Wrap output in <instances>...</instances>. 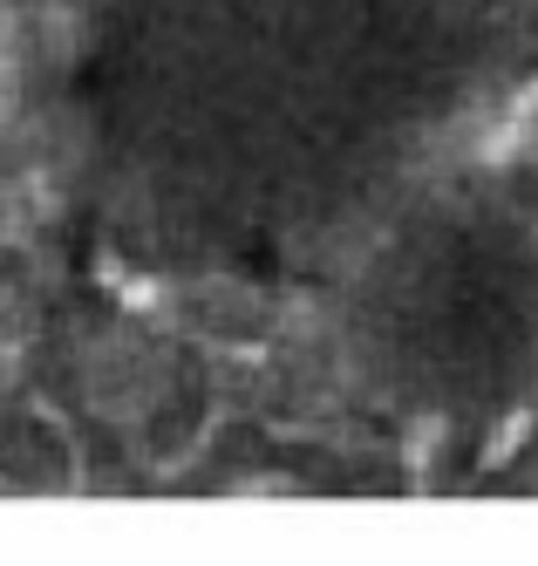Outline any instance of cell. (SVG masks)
Returning <instances> with one entry per match:
<instances>
[{"label":"cell","instance_id":"6da1fadb","mask_svg":"<svg viewBox=\"0 0 538 566\" xmlns=\"http://www.w3.org/2000/svg\"><path fill=\"white\" fill-rule=\"evenodd\" d=\"M14 103H21V49H14V21L0 14V124L14 116Z\"/></svg>","mask_w":538,"mask_h":566}]
</instances>
